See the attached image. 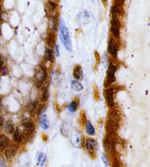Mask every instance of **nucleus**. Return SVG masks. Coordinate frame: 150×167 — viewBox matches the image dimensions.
Masks as SVG:
<instances>
[{
    "mask_svg": "<svg viewBox=\"0 0 150 167\" xmlns=\"http://www.w3.org/2000/svg\"><path fill=\"white\" fill-rule=\"evenodd\" d=\"M111 37L119 40L120 37V21L119 18H111Z\"/></svg>",
    "mask_w": 150,
    "mask_h": 167,
    "instance_id": "nucleus-11",
    "label": "nucleus"
},
{
    "mask_svg": "<svg viewBox=\"0 0 150 167\" xmlns=\"http://www.w3.org/2000/svg\"><path fill=\"white\" fill-rule=\"evenodd\" d=\"M71 88L75 92H80V91H83V86L80 81L73 80L71 81Z\"/></svg>",
    "mask_w": 150,
    "mask_h": 167,
    "instance_id": "nucleus-28",
    "label": "nucleus"
},
{
    "mask_svg": "<svg viewBox=\"0 0 150 167\" xmlns=\"http://www.w3.org/2000/svg\"><path fill=\"white\" fill-rule=\"evenodd\" d=\"M44 59L46 62H49L50 64H53L55 60V56H54V52L53 49L48 47L46 48L44 54Z\"/></svg>",
    "mask_w": 150,
    "mask_h": 167,
    "instance_id": "nucleus-21",
    "label": "nucleus"
},
{
    "mask_svg": "<svg viewBox=\"0 0 150 167\" xmlns=\"http://www.w3.org/2000/svg\"><path fill=\"white\" fill-rule=\"evenodd\" d=\"M0 167H7V161L5 160V158L0 157Z\"/></svg>",
    "mask_w": 150,
    "mask_h": 167,
    "instance_id": "nucleus-31",
    "label": "nucleus"
},
{
    "mask_svg": "<svg viewBox=\"0 0 150 167\" xmlns=\"http://www.w3.org/2000/svg\"><path fill=\"white\" fill-rule=\"evenodd\" d=\"M5 123V118H4L2 115H0V131H1L2 130H4Z\"/></svg>",
    "mask_w": 150,
    "mask_h": 167,
    "instance_id": "nucleus-32",
    "label": "nucleus"
},
{
    "mask_svg": "<svg viewBox=\"0 0 150 167\" xmlns=\"http://www.w3.org/2000/svg\"><path fill=\"white\" fill-rule=\"evenodd\" d=\"M3 66H4V61L2 59L1 56H0V72H2V70Z\"/></svg>",
    "mask_w": 150,
    "mask_h": 167,
    "instance_id": "nucleus-35",
    "label": "nucleus"
},
{
    "mask_svg": "<svg viewBox=\"0 0 150 167\" xmlns=\"http://www.w3.org/2000/svg\"><path fill=\"white\" fill-rule=\"evenodd\" d=\"M79 100L76 99H75L71 101L70 103H68V104L67 105V110L70 113L73 114L77 112L78 109H79Z\"/></svg>",
    "mask_w": 150,
    "mask_h": 167,
    "instance_id": "nucleus-26",
    "label": "nucleus"
},
{
    "mask_svg": "<svg viewBox=\"0 0 150 167\" xmlns=\"http://www.w3.org/2000/svg\"><path fill=\"white\" fill-rule=\"evenodd\" d=\"M46 43H47L48 48H51V49H53V48L55 47L56 46L55 32L50 31V32L48 34L47 37H46Z\"/></svg>",
    "mask_w": 150,
    "mask_h": 167,
    "instance_id": "nucleus-25",
    "label": "nucleus"
},
{
    "mask_svg": "<svg viewBox=\"0 0 150 167\" xmlns=\"http://www.w3.org/2000/svg\"><path fill=\"white\" fill-rule=\"evenodd\" d=\"M116 144L117 138L116 134L106 133L103 139V147L105 153L111 158L116 157Z\"/></svg>",
    "mask_w": 150,
    "mask_h": 167,
    "instance_id": "nucleus-2",
    "label": "nucleus"
},
{
    "mask_svg": "<svg viewBox=\"0 0 150 167\" xmlns=\"http://www.w3.org/2000/svg\"><path fill=\"white\" fill-rule=\"evenodd\" d=\"M20 129L22 130L24 134L26 135V137L28 138V139H32L33 136L34 135V133L36 131V124L35 122L32 118H24L21 120V126H19Z\"/></svg>",
    "mask_w": 150,
    "mask_h": 167,
    "instance_id": "nucleus-3",
    "label": "nucleus"
},
{
    "mask_svg": "<svg viewBox=\"0 0 150 167\" xmlns=\"http://www.w3.org/2000/svg\"><path fill=\"white\" fill-rule=\"evenodd\" d=\"M38 123L40 127L41 128L43 131H47L50 129L51 124L49 119H48L47 115L46 113L41 115L40 117L38 118Z\"/></svg>",
    "mask_w": 150,
    "mask_h": 167,
    "instance_id": "nucleus-18",
    "label": "nucleus"
},
{
    "mask_svg": "<svg viewBox=\"0 0 150 167\" xmlns=\"http://www.w3.org/2000/svg\"><path fill=\"white\" fill-rule=\"evenodd\" d=\"M83 147L91 158H96L97 151L99 149V143L97 139L92 137L84 138Z\"/></svg>",
    "mask_w": 150,
    "mask_h": 167,
    "instance_id": "nucleus-4",
    "label": "nucleus"
},
{
    "mask_svg": "<svg viewBox=\"0 0 150 167\" xmlns=\"http://www.w3.org/2000/svg\"><path fill=\"white\" fill-rule=\"evenodd\" d=\"M119 48H120V44H119L118 40L111 36L109 37L108 44V53L114 59H117Z\"/></svg>",
    "mask_w": 150,
    "mask_h": 167,
    "instance_id": "nucleus-10",
    "label": "nucleus"
},
{
    "mask_svg": "<svg viewBox=\"0 0 150 167\" xmlns=\"http://www.w3.org/2000/svg\"><path fill=\"white\" fill-rule=\"evenodd\" d=\"M101 160H102V162L105 167L111 166V161L110 157L106 153H103L102 155H101Z\"/></svg>",
    "mask_w": 150,
    "mask_h": 167,
    "instance_id": "nucleus-29",
    "label": "nucleus"
},
{
    "mask_svg": "<svg viewBox=\"0 0 150 167\" xmlns=\"http://www.w3.org/2000/svg\"><path fill=\"white\" fill-rule=\"evenodd\" d=\"M21 159L18 161L19 167H31L32 166V161L29 155H22L21 156Z\"/></svg>",
    "mask_w": 150,
    "mask_h": 167,
    "instance_id": "nucleus-24",
    "label": "nucleus"
},
{
    "mask_svg": "<svg viewBox=\"0 0 150 167\" xmlns=\"http://www.w3.org/2000/svg\"><path fill=\"white\" fill-rule=\"evenodd\" d=\"M55 53H56V57H59V55H60V53H59V46L58 45H56L55 46Z\"/></svg>",
    "mask_w": 150,
    "mask_h": 167,
    "instance_id": "nucleus-34",
    "label": "nucleus"
},
{
    "mask_svg": "<svg viewBox=\"0 0 150 167\" xmlns=\"http://www.w3.org/2000/svg\"><path fill=\"white\" fill-rule=\"evenodd\" d=\"M49 99V88L48 85H43L40 88V100L43 103L46 102Z\"/></svg>",
    "mask_w": 150,
    "mask_h": 167,
    "instance_id": "nucleus-19",
    "label": "nucleus"
},
{
    "mask_svg": "<svg viewBox=\"0 0 150 167\" xmlns=\"http://www.w3.org/2000/svg\"><path fill=\"white\" fill-rule=\"evenodd\" d=\"M15 128L16 126H15V124L13 123V121L11 120H7V121H5V126H4V130H5V133L7 134H10L12 135L14 132Z\"/></svg>",
    "mask_w": 150,
    "mask_h": 167,
    "instance_id": "nucleus-27",
    "label": "nucleus"
},
{
    "mask_svg": "<svg viewBox=\"0 0 150 167\" xmlns=\"http://www.w3.org/2000/svg\"><path fill=\"white\" fill-rule=\"evenodd\" d=\"M12 141L6 134H0V154L5 152V150L10 145Z\"/></svg>",
    "mask_w": 150,
    "mask_h": 167,
    "instance_id": "nucleus-16",
    "label": "nucleus"
},
{
    "mask_svg": "<svg viewBox=\"0 0 150 167\" xmlns=\"http://www.w3.org/2000/svg\"><path fill=\"white\" fill-rule=\"evenodd\" d=\"M83 130L85 134L88 137L94 138L97 135V131L95 129L94 124L88 119H85L83 121Z\"/></svg>",
    "mask_w": 150,
    "mask_h": 167,
    "instance_id": "nucleus-14",
    "label": "nucleus"
},
{
    "mask_svg": "<svg viewBox=\"0 0 150 167\" xmlns=\"http://www.w3.org/2000/svg\"><path fill=\"white\" fill-rule=\"evenodd\" d=\"M59 36L61 39V42L65 49L68 51H72L73 50V45H72V42L70 37L69 32H68L67 28L66 27L64 21L61 20L59 24Z\"/></svg>",
    "mask_w": 150,
    "mask_h": 167,
    "instance_id": "nucleus-5",
    "label": "nucleus"
},
{
    "mask_svg": "<svg viewBox=\"0 0 150 167\" xmlns=\"http://www.w3.org/2000/svg\"><path fill=\"white\" fill-rule=\"evenodd\" d=\"M12 140L13 143L17 144V145L21 146L24 144L26 143L29 141L28 138L26 137L22 130L20 129L19 126H16L14 132L12 134Z\"/></svg>",
    "mask_w": 150,
    "mask_h": 167,
    "instance_id": "nucleus-9",
    "label": "nucleus"
},
{
    "mask_svg": "<svg viewBox=\"0 0 150 167\" xmlns=\"http://www.w3.org/2000/svg\"><path fill=\"white\" fill-rule=\"evenodd\" d=\"M2 7H0V21H2Z\"/></svg>",
    "mask_w": 150,
    "mask_h": 167,
    "instance_id": "nucleus-36",
    "label": "nucleus"
},
{
    "mask_svg": "<svg viewBox=\"0 0 150 167\" xmlns=\"http://www.w3.org/2000/svg\"><path fill=\"white\" fill-rule=\"evenodd\" d=\"M0 108H1V100H0Z\"/></svg>",
    "mask_w": 150,
    "mask_h": 167,
    "instance_id": "nucleus-37",
    "label": "nucleus"
},
{
    "mask_svg": "<svg viewBox=\"0 0 150 167\" xmlns=\"http://www.w3.org/2000/svg\"><path fill=\"white\" fill-rule=\"evenodd\" d=\"M120 115L119 111L116 109L112 108L111 110L108 112V118L105 123L106 133L116 134L120 127Z\"/></svg>",
    "mask_w": 150,
    "mask_h": 167,
    "instance_id": "nucleus-1",
    "label": "nucleus"
},
{
    "mask_svg": "<svg viewBox=\"0 0 150 167\" xmlns=\"http://www.w3.org/2000/svg\"><path fill=\"white\" fill-rule=\"evenodd\" d=\"M39 106V102L38 101H34V102H29L28 104L26 105V111L30 113V115H33L35 114L37 110H38Z\"/></svg>",
    "mask_w": 150,
    "mask_h": 167,
    "instance_id": "nucleus-23",
    "label": "nucleus"
},
{
    "mask_svg": "<svg viewBox=\"0 0 150 167\" xmlns=\"http://www.w3.org/2000/svg\"><path fill=\"white\" fill-rule=\"evenodd\" d=\"M111 18H120L121 15L120 9L115 5H113L111 8Z\"/></svg>",
    "mask_w": 150,
    "mask_h": 167,
    "instance_id": "nucleus-30",
    "label": "nucleus"
},
{
    "mask_svg": "<svg viewBox=\"0 0 150 167\" xmlns=\"http://www.w3.org/2000/svg\"><path fill=\"white\" fill-rule=\"evenodd\" d=\"M0 34H1V32H0Z\"/></svg>",
    "mask_w": 150,
    "mask_h": 167,
    "instance_id": "nucleus-38",
    "label": "nucleus"
},
{
    "mask_svg": "<svg viewBox=\"0 0 150 167\" xmlns=\"http://www.w3.org/2000/svg\"><path fill=\"white\" fill-rule=\"evenodd\" d=\"M72 126H73V123L71 119L67 118L62 120L61 126H60V133L63 137H69L70 134L73 129Z\"/></svg>",
    "mask_w": 150,
    "mask_h": 167,
    "instance_id": "nucleus-13",
    "label": "nucleus"
},
{
    "mask_svg": "<svg viewBox=\"0 0 150 167\" xmlns=\"http://www.w3.org/2000/svg\"><path fill=\"white\" fill-rule=\"evenodd\" d=\"M116 70H117V67L111 62L109 64L108 69H107L106 72V83H108V87H110L111 84L116 82V77H115V73H116Z\"/></svg>",
    "mask_w": 150,
    "mask_h": 167,
    "instance_id": "nucleus-12",
    "label": "nucleus"
},
{
    "mask_svg": "<svg viewBox=\"0 0 150 167\" xmlns=\"http://www.w3.org/2000/svg\"><path fill=\"white\" fill-rule=\"evenodd\" d=\"M48 77V72L46 67L43 65L39 66V67L36 69L35 74L34 76V83L37 88L40 89L45 84Z\"/></svg>",
    "mask_w": 150,
    "mask_h": 167,
    "instance_id": "nucleus-7",
    "label": "nucleus"
},
{
    "mask_svg": "<svg viewBox=\"0 0 150 167\" xmlns=\"http://www.w3.org/2000/svg\"><path fill=\"white\" fill-rule=\"evenodd\" d=\"M114 2L115 3V5H114L115 6H116L120 8V7L122 6V5H123L124 1H122V0H120V1H119V0H116V1H114Z\"/></svg>",
    "mask_w": 150,
    "mask_h": 167,
    "instance_id": "nucleus-33",
    "label": "nucleus"
},
{
    "mask_svg": "<svg viewBox=\"0 0 150 167\" xmlns=\"http://www.w3.org/2000/svg\"><path fill=\"white\" fill-rule=\"evenodd\" d=\"M20 145L13 143L12 142L10 145L3 153L4 157H5V159L7 161V162H10L16 157L19 150H20Z\"/></svg>",
    "mask_w": 150,
    "mask_h": 167,
    "instance_id": "nucleus-8",
    "label": "nucleus"
},
{
    "mask_svg": "<svg viewBox=\"0 0 150 167\" xmlns=\"http://www.w3.org/2000/svg\"><path fill=\"white\" fill-rule=\"evenodd\" d=\"M105 96V99H106V104L110 109H112L115 106L114 102V90L113 88H107L104 90L103 93Z\"/></svg>",
    "mask_w": 150,
    "mask_h": 167,
    "instance_id": "nucleus-15",
    "label": "nucleus"
},
{
    "mask_svg": "<svg viewBox=\"0 0 150 167\" xmlns=\"http://www.w3.org/2000/svg\"><path fill=\"white\" fill-rule=\"evenodd\" d=\"M48 161V155L46 153L40 152L37 156V166L45 167Z\"/></svg>",
    "mask_w": 150,
    "mask_h": 167,
    "instance_id": "nucleus-20",
    "label": "nucleus"
},
{
    "mask_svg": "<svg viewBox=\"0 0 150 167\" xmlns=\"http://www.w3.org/2000/svg\"><path fill=\"white\" fill-rule=\"evenodd\" d=\"M45 167H47V166H45Z\"/></svg>",
    "mask_w": 150,
    "mask_h": 167,
    "instance_id": "nucleus-39",
    "label": "nucleus"
},
{
    "mask_svg": "<svg viewBox=\"0 0 150 167\" xmlns=\"http://www.w3.org/2000/svg\"><path fill=\"white\" fill-rule=\"evenodd\" d=\"M91 16L90 13L87 11H83L78 15L77 21L80 26H84L86 24H89V22L91 21Z\"/></svg>",
    "mask_w": 150,
    "mask_h": 167,
    "instance_id": "nucleus-17",
    "label": "nucleus"
},
{
    "mask_svg": "<svg viewBox=\"0 0 150 167\" xmlns=\"http://www.w3.org/2000/svg\"><path fill=\"white\" fill-rule=\"evenodd\" d=\"M83 140H84V138L80 130L77 129H72L69 135V141L72 146L77 149L82 148Z\"/></svg>",
    "mask_w": 150,
    "mask_h": 167,
    "instance_id": "nucleus-6",
    "label": "nucleus"
},
{
    "mask_svg": "<svg viewBox=\"0 0 150 167\" xmlns=\"http://www.w3.org/2000/svg\"><path fill=\"white\" fill-rule=\"evenodd\" d=\"M73 76L75 80H82L83 78V73L81 65H75L73 67Z\"/></svg>",
    "mask_w": 150,
    "mask_h": 167,
    "instance_id": "nucleus-22",
    "label": "nucleus"
}]
</instances>
